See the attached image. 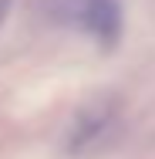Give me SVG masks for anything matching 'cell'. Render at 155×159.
Here are the masks:
<instances>
[{"mask_svg": "<svg viewBox=\"0 0 155 159\" xmlns=\"http://www.w3.org/2000/svg\"><path fill=\"white\" fill-rule=\"evenodd\" d=\"M81 20L91 31V37H98L101 44H115L122 34V7L118 0H84Z\"/></svg>", "mask_w": 155, "mask_h": 159, "instance_id": "cell-1", "label": "cell"}, {"mask_svg": "<svg viewBox=\"0 0 155 159\" xmlns=\"http://www.w3.org/2000/svg\"><path fill=\"white\" fill-rule=\"evenodd\" d=\"M105 125H108V112H88V115H81L78 122H74V129H71V139H67V149L71 152H81V149H88L91 142H98V135L105 132Z\"/></svg>", "mask_w": 155, "mask_h": 159, "instance_id": "cell-2", "label": "cell"}, {"mask_svg": "<svg viewBox=\"0 0 155 159\" xmlns=\"http://www.w3.org/2000/svg\"><path fill=\"white\" fill-rule=\"evenodd\" d=\"M7 10H10V0H0V24H3V17H7Z\"/></svg>", "mask_w": 155, "mask_h": 159, "instance_id": "cell-3", "label": "cell"}]
</instances>
